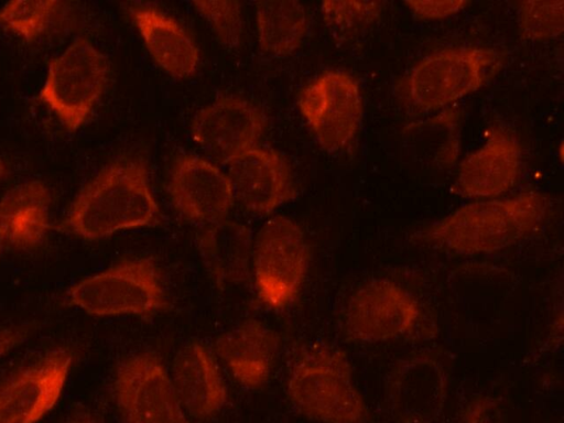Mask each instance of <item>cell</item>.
I'll use <instances>...</instances> for the list:
<instances>
[{"label": "cell", "mask_w": 564, "mask_h": 423, "mask_svg": "<svg viewBox=\"0 0 564 423\" xmlns=\"http://www.w3.org/2000/svg\"><path fill=\"white\" fill-rule=\"evenodd\" d=\"M161 220L145 161L126 155L106 164L79 191L59 228L85 240H99Z\"/></svg>", "instance_id": "cell-1"}, {"label": "cell", "mask_w": 564, "mask_h": 423, "mask_svg": "<svg viewBox=\"0 0 564 423\" xmlns=\"http://www.w3.org/2000/svg\"><path fill=\"white\" fill-rule=\"evenodd\" d=\"M550 210L538 191L466 204L417 230L416 242L456 254H489L505 250L535 232Z\"/></svg>", "instance_id": "cell-2"}, {"label": "cell", "mask_w": 564, "mask_h": 423, "mask_svg": "<svg viewBox=\"0 0 564 423\" xmlns=\"http://www.w3.org/2000/svg\"><path fill=\"white\" fill-rule=\"evenodd\" d=\"M286 393L301 414L316 422L364 423L368 415L347 355L327 344L305 346L296 355Z\"/></svg>", "instance_id": "cell-3"}, {"label": "cell", "mask_w": 564, "mask_h": 423, "mask_svg": "<svg viewBox=\"0 0 564 423\" xmlns=\"http://www.w3.org/2000/svg\"><path fill=\"white\" fill-rule=\"evenodd\" d=\"M506 61V53L495 47L443 48L413 65L398 80L395 93L412 111H436L480 89Z\"/></svg>", "instance_id": "cell-4"}, {"label": "cell", "mask_w": 564, "mask_h": 423, "mask_svg": "<svg viewBox=\"0 0 564 423\" xmlns=\"http://www.w3.org/2000/svg\"><path fill=\"white\" fill-rule=\"evenodd\" d=\"M72 305L94 316H152L166 305L160 271L152 258L120 261L74 284Z\"/></svg>", "instance_id": "cell-5"}, {"label": "cell", "mask_w": 564, "mask_h": 423, "mask_svg": "<svg viewBox=\"0 0 564 423\" xmlns=\"http://www.w3.org/2000/svg\"><path fill=\"white\" fill-rule=\"evenodd\" d=\"M110 66L90 41L78 37L48 63L39 98L69 132L89 118L102 96Z\"/></svg>", "instance_id": "cell-6"}, {"label": "cell", "mask_w": 564, "mask_h": 423, "mask_svg": "<svg viewBox=\"0 0 564 423\" xmlns=\"http://www.w3.org/2000/svg\"><path fill=\"white\" fill-rule=\"evenodd\" d=\"M310 246L302 228L278 215L259 230L252 250L254 285L267 306L281 310L297 296L304 282Z\"/></svg>", "instance_id": "cell-7"}, {"label": "cell", "mask_w": 564, "mask_h": 423, "mask_svg": "<svg viewBox=\"0 0 564 423\" xmlns=\"http://www.w3.org/2000/svg\"><path fill=\"white\" fill-rule=\"evenodd\" d=\"M297 106L317 142L328 152L345 150L360 129V86L345 70H326L315 77L300 91Z\"/></svg>", "instance_id": "cell-8"}, {"label": "cell", "mask_w": 564, "mask_h": 423, "mask_svg": "<svg viewBox=\"0 0 564 423\" xmlns=\"http://www.w3.org/2000/svg\"><path fill=\"white\" fill-rule=\"evenodd\" d=\"M112 389L126 423H191L165 366L153 351L123 358L115 370Z\"/></svg>", "instance_id": "cell-9"}, {"label": "cell", "mask_w": 564, "mask_h": 423, "mask_svg": "<svg viewBox=\"0 0 564 423\" xmlns=\"http://www.w3.org/2000/svg\"><path fill=\"white\" fill-rule=\"evenodd\" d=\"M421 318V306L408 290L388 279H373L348 299L344 327L352 340L383 343L412 334Z\"/></svg>", "instance_id": "cell-10"}, {"label": "cell", "mask_w": 564, "mask_h": 423, "mask_svg": "<svg viewBox=\"0 0 564 423\" xmlns=\"http://www.w3.org/2000/svg\"><path fill=\"white\" fill-rule=\"evenodd\" d=\"M73 352L54 348L0 383V423H36L58 402Z\"/></svg>", "instance_id": "cell-11"}, {"label": "cell", "mask_w": 564, "mask_h": 423, "mask_svg": "<svg viewBox=\"0 0 564 423\" xmlns=\"http://www.w3.org/2000/svg\"><path fill=\"white\" fill-rule=\"evenodd\" d=\"M264 129L265 119L260 109L234 95L209 102L196 112L191 123L194 142L223 164L257 147Z\"/></svg>", "instance_id": "cell-12"}, {"label": "cell", "mask_w": 564, "mask_h": 423, "mask_svg": "<svg viewBox=\"0 0 564 423\" xmlns=\"http://www.w3.org/2000/svg\"><path fill=\"white\" fill-rule=\"evenodd\" d=\"M167 192L180 215L204 225L226 219L235 200L227 174L210 161L193 154L175 160Z\"/></svg>", "instance_id": "cell-13"}, {"label": "cell", "mask_w": 564, "mask_h": 423, "mask_svg": "<svg viewBox=\"0 0 564 423\" xmlns=\"http://www.w3.org/2000/svg\"><path fill=\"white\" fill-rule=\"evenodd\" d=\"M522 158L516 134L505 127H492L486 141L459 164L455 189L466 198H497L518 182Z\"/></svg>", "instance_id": "cell-14"}, {"label": "cell", "mask_w": 564, "mask_h": 423, "mask_svg": "<svg viewBox=\"0 0 564 423\" xmlns=\"http://www.w3.org/2000/svg\"><path fill=\"white\" fill-rule=\"evenodd\" d=\"M227 165L235 199L253 214L269 215L296 195L291 167L273 149L257 145Z\"/></svg>", "instance_id": "cell-15"}, {"label": "cell", "mask_w": 564, "mask_h": 423, "mask_svg": "<svg viewBox=\"0 0 564 423\" xmlns=\"http://www.w3.org/2000/svg\"><path fill=\"white\" fill-rule=\"evenodd\" d=\"M52 195L39 180L20 183L0 198V256L41 246L50 230Z\"/></svg>", "instance_id": "cell-16"}, {"label": "cell", "mask_w": 564, "mask_h": 423, "mask_svg": "<svg viewBox=\"0 0 564 423\" xmlns=\"http://www.w3.org/2000/svg\"><path fill=\"white\" fill-rule=\"evenodd\" d=\"M171 381L191 416L208 419L227 402V387L213 354L200 343L191 341L176 354Z\"/></svg>", "instance_id": "cell-17"}, {"label": "cell", "mask_w": 564, "mask_h": 423, "mask_svg": "<svg viewBox=\"0 0 564 423\" xmlns=\"http://www.w3.org/2000/svg\"><path fill=\"white\" fill-rule=\"evenodd\" d=\"M127 13L155 64L170 76L191 77L199 64V50L187 31L171 15L142 4H130Z\"/></svg>", "instance_id": "cell-18"}, {"label": "cell", "mask_w": 564, "mask_h": 423, "mask_svg": "<svg viewBox=\"0 0 564 423\" xmlns=\"http://www.w3.org/2000/svg\"><path fill=\"white\" fill-rule=\"evenodd\" d=\"M279 337L265 324L247 319L220 335L215 350L232 377L248 389L263 387L271 375Z\"/></svg>", "instance_id": "cell-19"}, {"label": "cell", "mask_w": 564, "mask_h": 423, "mask_svg": "<svg viewBox=\"0 0 564 423\" xmlns=\"http://www.w3.org/2000/svg\"><path fill=\"white\" fill-rule=\"evenodd\" d=\"M196 242L200 259L217 284L241 282L247 278L252 253L248 227L227 219L205 225Z\"/></svg>", "instance_id": "cell-20"}, {"label": "cell", "mask_w": 564, "mask_h": 423, "mask_svg": "<svg viewBox=\"0 0 564 423\" xmlns=\"http://www.w3.org/2000/svg\"><path fill=\"white\" fill-rule=\"evenodd\" d=\"M447 377L443 365L429 355H413L399 360L388 377V394L397 406L425 403L432 413L443 405Z\"/></svg>", "instance_id": "cell-21"}, {"label": "cell", "mask_w": 564, "mask_h": 423, "mask_svg": "<svg viewBox=\"0 0 564 423\" xmlns=\"http://www.w3.org/2000/svg\"><path fill=\"white\" fill-rule=\"evenodd\" d=\"M256 25L262 52L274 56L290 55L306 35L307 12L297 1H258Z\"/></svg>", "instance_id": "cell-22"}, {"label": "cell", "mask_w": 564, "mask_h": 423, "mask_svg": "<svg viewBox=\"0 0 564 423\" xmlns=\"http://www.w3.org/2000/svg\"><path fill=\"white\" fill-rule=\"evenodd\" d=\"M61 7L55 0L10 1L0 9V25L32 42L46 32Z\"/></svg>", "instance_id": "cell-23"}, {"label": "cell", "mask_w": 564, "mask_h": 423, "mask_svg": "<svg viewBox=\"0 0 564 423\" xmlns=\"http://www.w3.org/2000/svg\"><path fill=\"white\" fill-rule=\"evenodd\" d=\"M379 1H324L321 12L325 25L334 37L343 41L354 39L373 25L381 17Z\"/></svg>", "instance_id": "cell-24"}, {"label": "cell", "mask_w": 564, "mask_h": 423, "mask_svg": "<svg viewBox=\"0 0 564 423\" xmlns=\"http://www.w3.org/2000/svg\"><path fill=\"white\" fill-rule=\"evenodd\" d=\"M564 2L521 1L518 3V28L522 39L544 42L560 36L564 28Z\"/></svg>", "instance_id": "cell-25"}, {"label": "cell", "mask_w": 564, "mask_h": 423, "mask_svg": "<svg viewBox=\"0 0 564 423\" xmlns=\"http://www.w3.org/2000/svg\"><path fill=\"white\" fill-rule=\"evenodd\" d=\"M193 7L208 23L223 46L227 48L239 46L243 25L240 2L195 1Z\"/></svg>", "instance_id": "cell-26"}, {"label": "cell", "mask_w": 564, "mask_h": 423, "mask_svg": "<svg viewBox=\"0 0 564 423\" xmlns=\"http://www.w3.org/2000/svg\"><path fill=\"white\" fill-rule=\"evenodd\" d=\"M404 4L409 10L419 19L433 21L442 20L452 17L470 4L469 1L464 0H447V1H405Z\"/></svg>", "instance_id": "cell-27"}, {"label": "cell", "mask_w": 564, "mask_h": 423, "mask_svg": "<svg viewBox=\"0 0 564 423\" xmlns=\"http://www.w3.org/2000/svg\"><path fill=\"white\" fill-rule=\"evenodd\" d=\"M459 423H500L498 406L490 397H476L463 410Z\"/></svg>", "instance_id": "cell-28"}, {"label": "cell", "mask_w": 564, "mask_h": 423, "mask_svg": "<svg viewBox=\"0 0 564 423\" xmlns=\"http://www.w3.org/2000/svg\"><path fill=\"white\" fill-rule=\"evenodd\" d=\"M24 336V329H9L0 332V357L22 341Z\"/></svg>", "instance_id": "cell-29"}, {"label": "cell", "mask_w": 564, "mask_h": 423, "mask_svg": "<svg viewBox=\"0 0 564 423\" xmlns=\"http://www.w3.org/2000/svg\"><path fill=\"white\" fill-rule=\"evenodd\" d=\"M69 423H100L99 421H97L96 419L94 417H89V416H80V417H77V419H74L73 421H70Z\"/></svg>", "instance_id": "cell-30"}, {"label": "cell", "mask_w": 564, "mask_h": 423, "mask_svg": "<svg viewBox=\"0 0 564 423\" xmlns=\"http://www.w3.org/2000/svg\"><path fill=\"white\" fill-rule=\"evenodd\" d=\"M4 173H6V165H4L3 161L0 159V180L2 178Z\"/></svg>", "instance_id": "cell-31"}]
</instances>
